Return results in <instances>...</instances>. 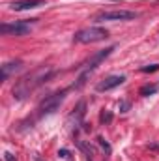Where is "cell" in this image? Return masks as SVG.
<instances>
[{
	"label": "cell",
	"mask_w": 159,
	"mask_h": 161,
	"mask_svg": "<svg viewBox=\"0 0 159 161\" xmlns=\"http://www.w3.org/2000/svg\"><path fill=\"white\" fill-rule=\"evenodd\" d=\"M41 6H47L45 0H15L9 4V9L13 11H25V9H36Z\"/></svg>",
	"instance_id": "obj_8"
},
{
	"label": "cell",
	"mask_w": 159,
	"mask_h": 161,
	"mask_svg": "<svg viewBox=\"0 0 159 161\" xmlns=\"http://www.w3.org/2000/svg\"><path fill=\"white\" fill-rule=\"evenodd\" d=\"M4 158H6V161H15V156H13V154H9V152H6V154H4Z\"/></svg>",
	"instance_id": "obj_17"
},
{
	"label": "cell",
	"mask_w": 159,
	"mask_h": 161,
	"mask_svg": "<svg viewBox=\"0 0 159 161\" xmlns=\"http://www.w3.org/2000/svg\"><path fill=\"white\" fill-rule=\"evenodd\" d=\"M157 92V86L156 84H144L140 90H139V94L142 96V97H148V96H152V94H156Z\"/></svg>",
	"instance_id": "obj_11"
},
{
	"label": "cell",
	"mask_w": 159,
	"mask_h": 161,
	"mask_svg": "<svg viewBox=\"0 0 159 161\" xmlns=\"http://www.w3.org/2000/svg\"><path fill=\"white\" fill-rule=\"evenodd\" d=\"M139 13L137 11H129V9H112V11H103L96 17L97 23H103V21H131V19H137Z\"/></svg>",
	"instance_id": "obj_5"
},
{
	"label": "cell",
	"mask_w": 159,
	"mask_h": 161,
	"mask_svg": "<svg viewBox=\"0 0 159 161\" xmlns=\"http://www.w3.org/2000/svg\"><path fill=\"white\" fill-rule=\"evenodd\" d=\"M111 120H112V114H111V113H105V111H103V113H101V122H103V124H109Z\"/></svg>",
	"instance_id": "obj_15"
},
{
	"label": "cell",
	"mask_w": 159,
	"mask_h": 161,
	"mask_svg": "<svg viewBox=\"0 0 159 161\" xmlns=\"http://www.w3.org/2000/svg\"><path fill=\"white\" fill-rule=\"evenodd\" d=\"M107 38H109V32L101 26H88L75 34V41L79 43H96V41H103Z\"/></svg>",
	"instance_id": "obj_2"
},
{
	"label": "cell",
	"mask_w": 159,
	"mask_h": 161,
	"mask_svg": "<svg viewBox=\"0 0 159 161\" xmlns=\"http://www.w3.org/2000/svg\"><path fill=\"white\" fill-rule=\"evenodd\" d=\"M64 97H66V90H60V92H54V94L47 96V97L41 101L40 105H38V113H40V116L52 114V113H54V111L62 105Z\"/></svg>",
	"instance_id": "obj_3"
},
{
	"label": "cell",
	"mask_w": 159,
	"mask_h": 161,
	"mask_svg": "<svg viewBox=\"0 0 159 161\" xmlns=\"http://www.w3.org/2000/svg\"><path fill=\"white\" fill-rule=\"evenodd\" d=\"M52 75H54V68L52 66H41L38 69H34L32 73L25 75L23 79L13 86V90H11L13 97L15 99H25L26 96H30L32 92H36L40 86H43Z\"/></svg>",
	"instance_id": "obj_1"
},
{
	"label": "cell",
	"mask_w": 159,
	"mask_h": 161,
	"mask_svg": "<svg viewBox=\"0 0 159 161\" xmlns=\"http://www.w3.org/2000/svg\"><path fill=\"white\" fill-rule=\"evenodd\" d=\"M129 111V101H120V113H127Z\"/></svg>",
	"instance_id": "obj_16"
},
{
	"label": "cell",
	"mask_w": 159,
	"mask_h": 161,
	"mask_svg": "<svg viewBox=\"0 0 159 161\" xmlns=\"http://www.w3.org/2000/svg\"><path fill=\"white\" fill-rule=\"evenodd\" d=\"M97 141H99V144L105 148V152H107V154H111V144H109V142H107L103 137H97Z\"/></svg>",
	"instance_id": "obj_14"
},
{
	"label": "cell",
	"mask_w": 159,
	"mask_h": 161,
	"mask_svg": "<svg viewBox=\"0 0 159 161\" xmlns=\"http://www.w3.org/2000/svg\"><path fill=\"white\" fill-rule=\"evenodd\" d=\"M21 68H23V62H21V60L6 62V64L2 66V80H8V77H9L11 73H17Z\"/></svg>",
	"instance_id": "obj_10"
},
{
	"label": "cell",
	"mask_w": 159,
	"mask_h": 161,
	"mask_svg": "<svg viewBox=\"0 0 159 161\" xmlns=\"http://www.w3.org/2000/svg\"><path fill=\"white\" fill-rule=\"evenodd\" d=\"M112 51H114V47H109V49H103V51L96 53V54H94L86 64H84V71H82V75L79 77V82L75 84V88H80V86L86 82V75H88L90 71H94V69H96V68H97V66H99V64H101V62H103L111 53H112Z\"/></svg>",
	"instance_id": "obj_4"
},
{
	"label": "cell",
	"mask_w": 159,
	"mask_h": 161,
	"mask_svg": "<svg viewBox=\"0 0 159 161\" xmlns=\"http://www.w3.org/2000/svg\"><path fill=\"white\" fill-rule=\"evenodd\" d=\"M58 156L66 161H71V154H69V150H66V148H62V150L58 152Z\"/></svg>",
	"instance_id": "obj_13"
},
{
	"label": "cell",
	"mask_w": 159,
	"mask_h": 161,
	"mask_svg": "<svg viewBox=\"0 0 159 161\" xmlns=\"http://www.w3.org/2000/svg\"><path fill=\"white\" fill-rule=\"evenodd\" d=\"M123 82H125V75H109V77H105L101 82H97L96 90L97 92H109V90L116 88V86L123 84Z\"/></svg>",
	"instance_id": "obj_7"
},
{
	"label": "cell",
	"mask_w": 159,
	"mask_h": 161,
	"mask_svg": "<svg viewBox=\"0 0 159 161\" xmlns=\"http://www.w3.org/2000/svg\"><path fill=\"white\" fill-rule=\"evenodd\" d=\"M86 116V103L84 101H79V105H77V109H73V113L69 114V118H68V124H71V125H80L82 124V118Z\"/></svg>",
	"instance_id": "obj_9"
},
{
	"label": "cell",
	"mask_w": 159,
	"mask_h": 161,
	"mask_svg": "<svg viewBox=\"0 0 159 161\" xmlns=\"http://www.w3.org/2000/svg\"><path fill=\"white\" fill-rule=\"evenodd\" d=\"M0 32L4 36H26V34H30V25L23 23V21H19V23H4L0 26Z\"/></svg>",
	"instance_id": "obj_6"
},
{
	"label": "cell",
	"mask_w": 159,
	"mask_h": 161,
	"mask_svg": "<svg viewBox=\"0 0 159 161\" xmlns=\"http://www.w3.org/2000/svg\"><path fill=\"white\" fill-rule=\"evenodd\" d=\"M157 69H159V64H152V66H144V68H140L142 73H152V71H157Z\"/></svg>",
	"instance_id": "obj_12"
}]
</instances>
